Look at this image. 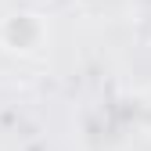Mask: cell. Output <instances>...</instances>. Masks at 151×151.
<instances>
[{
    "instance_id": "1",
    "label": "cell",
    "mask_w": 151,
    "mask_h": 151,
    "mask_svg": "<svg viewBox=\"0 0 151 151\" xmlns=\"http://www.w3.org/2000/svg\"><path fill=\"white\" fill-rule=\"evenodd\" d=\"M47 43V22L36 11H11L0 18V47L11 54H36Z\"/></svg>"
}]
</instances>
